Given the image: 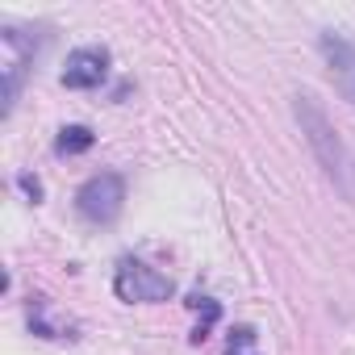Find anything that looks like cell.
Listing matches in <instances>:
<instances>
[{
	"label": "cell",
	"instance_id": "1",
	"mask_svg": "<svg viewBox=\"0 0 355 355\" xmlns=\"http://www.w3.org/2000/svg\"><path fill=\"white\" fill-rule=\"evenodd\" d=\"M293 117H297V125H301V134H305L313 159L322 163L326 180L355 205V155H351V146L343 142V134L334 130V121L326 117L322 101H318L313 92H297V96H293Z\"/></svg>",
	"mask_w": 355,
	"mask_h": 355
},
{
	"label": "cell",
	"instance_id": "2",
	"mask_svg": "<svg viewBox=\"0 0 355 355\" xmlns=\"http://www.w3.org/2000/svg\"><path fill=\"white\" fill-rule=\"evenodd\" d=\"M113 293L130 305H155V301H167L175 293V284L142 259H121L117 276H113Z\"/></svg>",
	"mask_w": 355,
	"mask_h": 355
},
{
	"label": "cell",
	"instance_id": "3",
	"mask_svg": "<svg viewBox=\"0 0 355 355\" xmlns=\"http://www.w3.org/2000/svg\"><path fill=\"white\" fill-rule=\"evenodd\" d=\"M121 205H125V180H121L117 171H101V175H92V180L76 193V209H80V218L92 222V226H109V222H117Z\"/></svg>",
	"mask_w": 355,
	"mask_h": 355
},
{
	"label": "cell",
	"instance_id": "4",
	"mask_svg": "<svg viewBox=\"0 0 355 355\" xmlns=\"http://www.w3.org/2000/svg\"><path fill=\"white\" fill-rule=\"evenodd\" d=\"M0 84H5V105L0 113H13L17 101H21V84H26V71L34 63V38H26L21 30H0Z\"/></svg>",
	"mask_w": 355,
	"mask_h": 355
},
{
	"label": "cell",
	"instance_id": "5",
	"mask_svg": "<svg viewBox=\"0 0 355 355\" xmlns=\"http://www.w3.org/2000/svg\"><path fill=\"white\" fill-rule=\"evenodd\" d=\"M318 51H322V59H326L330 80L338 84V92L355 105V42L343 38V34H322Z\"/></svg>",
	"mask_w": 355,
	"mask_h": 355
},
{
	"label": "cell",
	"instance_id": "6",
	"mask_svg": "<svg viewBox=\"0 0 355 355\" xmlns=\"http://www.w3.org/2000/svg\"><path fill=\"white\" fill-rule=\"evenodd\" d=\"M105 76H109V55L96 51V46H80L63 63V84L67 88H101Z\"/></svg>",
	"mask_w": 355,
	"mask_h": 355
},
{
	"label": "cell",
	"instance_id": "7",
	"mask_svg": "<svg viewBox=\"0 0 355 355\" xmlns=\"http://www.w3.org/2000/svg\"><path fill=\"white\" fill-rule=\"evenodd\" d=\"M92 142H96V134L88 125H63L55 138V150L59 155H84V150H92Z\"/></svg>",
	"mask_w": 355,
	"mask_h": 355
},
{
	"label": "cell",
	"instance_id": "8",
	"mask_svg": "<svg viewBox=\"0 0 355 355\" xmlns=\"http://www.w3.org/2000/svg\"><path fill=\"white\" fill-rule=\"evenodd\" d=\"M226 355H259V338L251 326H234L230 330V343H226Z\"/></svg>",
	"mask_w": 355,
	"mask_h": 355
},
{
	"label": "cell",
	"instance_id": "9",
	"mask_svg": "<svg viewBox=\"0 0 355 355\" xmlns=\"http://www.w3.org/2000/svg\"><path fill=\"white\" fill-rule=\"evenodd\" d=\"M197 309H201V322H197V330H193V338L201 343L209 330H214V322L222 318V309H218V301H209V297H197Z\"/></svg>",
	"mask_w": 355,
	"mask_h": 355
},
{
	"label": "cell",
	"instance_id": "10",
	"mask_svg": "<svg viewBox=\"0 0 355 355\" xmlns=\"http://www.w3.org/2000/svg\"><path fill=\"white\" fill-rule=\"evenodd\" d=\"M17 184H21V189H26V193H30V197H34V201H38V197H42V184H38V180H34V175H21V180H17Z\"/></svg>",
	"mask_w": 355,
	"mask_h": 355
}]
</instances>
